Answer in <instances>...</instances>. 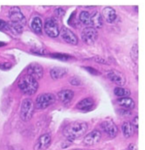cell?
<instances>
[{"instance_id":"cell-1","label":"cell","mask_w":145,"mask_h":150,"mask_svg":"<svg viewBox=\"0 0 145 150\" xmlns=\"http://www.w3.org/2000/svg\"><path fill=\"white\" fill-rule=\"evenodd\" d=\"M88 130V125L84 122H73L64 127V136L68 139L73 141L85 134Z\"/></svg>"},{"instance_id":"cell-2","label":"cell","mask_w":145,"mask_h":150,"mask_svg":"<svg viewBox=\"0 0 145 150\" xmlns=\"http://www.w3.org/2000/svg\"><path fill=\"white\" fill-rule=\"evenodd\" d=\"M19 87L25 94L33 95L38 88L37 81L28 75L22 76L19 81Z\"/></svg>"},{"instance_id":"cell-3","label":"cell","mask_w":145,"mask_h":150,"mask_svg":"<svg viewBox=\"0 0 145 150\" xmlns=\"http://www.w3.org/2000/svg\"><path fill=\"white\" fill-rule=\"evenodd\" d=\"M34 114V103L31 99H24L21 108V118L24 121H28L32 118Z\"/></svg>"},{"instance_id":"cell-4","label":"cell","mask_w":145,"mask_h":150,"mask_svg":"<svg viewBox=\"0 0 145 150\" xmlns=\"http://www.w3.org/2000/svg\"><path fill=\"white\" fill-rule=\"evenodd\" d=\"M55 102V96L52 93H42L36 99V108L37 110H44Z\"/></svg>"},{"instance_id":"cell-5","label":"cell","mask_w":145,"mask_h":150,"mask_svg":"<svg viewBox=\"0 0 145 150\" xmlns=\"http://www.w3.org/2000/svg\"><path fill=\"white\" fill-rule=\"evenodd\" d=\"M44 31L50 38H56L59 34V27L56 20L54 18H48L44 24Z\"/></svg>"},{"instance_id":"cell-6","label":"cell","mask_w":145,"mask_h":150,"mask_svg":"<svg viewBox=\"0 0 145 150\" xmlns=\"http://www.w3.org/2000/svg\"><path fill=\"white\" fill-rule=\"evenodd\" d=\"M98 38V32L93 27H87L81 32V39L87 44L93 43Z\"/></svg>"},{"instance_id":"cell-7","label":"cell","mask_w":145,"mask_h":150,"mask_svg":"<svg viewBox=\"0 0 145 150\" xmlns=\"http://www.w3.org/2000/svg\"><path fill=\"white\" fill-rule=\"evenodd\" d=\"M107 77L113 81L115 84L122 87L126 83V76L118 71L115 70H111V71L107 72Z\"/></svg>"},{"instance_id":"cell-8","label":"cell","mask_w":145,"mask_h":150,"mask_svg":"<svg viewBox=\"0 0 145 150\" xmlns=\"http://www.w3.org/2000/svg\"><path fill=\"white\" fill-rule=\"evenodd\" d=\"M27 75L35 80H39L43 76V69L39 64L32 63L27 67Z\"/></svg>"},{"instance_id":"cell-9","label":"cell","mask_w":145,"mask_h":150,"mask_svg":"<svg viewBox=\"0 0 145 150\" xmlns=\"http://www.w3.org/2000/svg\"><path fill=\"white\" fill-rule=\"evenodd\" d=\"M9 19H10L11 22L21 24L22 25H24L26 22L25 16L21 13V11L20 10V8L17 7H13L9 10Z\"/></svg>"},{"instance_id":"cell-10","label":"cell","mask_w":145,"mask_h":150,"mask_svg":"<svg viewBox=\"0 0 145 150\" xmlns=\"http://www.w3.org/2000/svg\"><path fill=\"white\" fill-rule=\"evenodd\" d=\"M101 139V133L99 131L94 130L87 135L83 139V144L86 146H93L100 141Z\"/></svg>"},{"instance_id":"cell-11","label":"cell","mask_w":145,"mask_h":150,"mask_svg":"<svg viewBox=\"0 0 145 150\" xmlns=\"http://www.w3.org/2000/svg\"><path fill=\"white\" fill-rule=\"evenodd\" d=\"M60 35H61V38H63V40L65 41L67 43H70V44H72V45H76L78 42L77 37L75 35V33L71 32L70 29L66 28V27H63L61 29Z\"/></svg>"},{"instance_id":"cell-12","label":"cell","mask_w":145,"mask_h":150,"mask_svg":"<svg viewBox=\"0 0 145 150\" xmlns=\"http://www.w3.org/2000/svg\"><path fill=\"white\" fill-rule=\"evenodd\" d=\"M51 142V136L49 134H43L37 139L34 146V150H45Z\"/></svg>"},{"instance_id":"cell-13","label":"cell","mask_w":145,"mask_h":150,"mask_svg":"<svg viewBox=\"0 0 145 150\" xmlns=\"http://www.w3.org/2000/svg\"><path fill=\"white\" fill-rule=\"evenodd\" d=\"M101 127L107 134L110 137H115L118 133V128L114 124V122L110 120H105L102 124Z\"/></svg>"},{"instance_id":"cell-14","label":"cell","mask_w":145,"mask_h":150,"mask_svg":"<svg viewBox=\"0 0 145 150\" xmlns=\"http://www.w3.org/2000/svg\"><path fill=\"white\" fill-rule=\"evenodd\" d=\"M102 17L105 19L108 23H113L117 18V15L115 13V10L111 7H106L103 9Z\"/></svg>"},{"instance_id":"cell-15","label":"cell","mask_w":145,"mask_h":150,"mask_svg":"<svg viewBox=\"0 0 145 150\" xmlns=\"http://www.w3.org/2000/svg\"><path fill=\"white\" fill-rule=\"evenodd\" d=\"M73 97H74V93L70 89H64L58 93V98L59 99V101L64 103H69L72 99Z\"/></svg>"},{"instance_id":"cell-16","label":"cell","mask_w":145,"mask_h":150,"mask_svg":"<svg viewBox=\"0 0 145 150\" xmlns=\"http://www.w3.org/2000/svg\"><path fill=\"white\" fill-rule=\"evenodd\" d=\"M91 25L95 29L101 28L103 25V18L98 11H94L91 15Z\"/></svg>"},{"instance_id":"cell-17","label":"cell","mask_w":145,"mask_h":150,"mask_svg":"<svg viewBox=\"0 0 145 150\" xmlns=\"http://www.w3.org/2000/svg\"><path fill=\"white\" fill-rule=\"evenodd\" d=\"M94 104V101L91 98H87L82 100H81L79 103H77L76 108L81 110H90Z\"/></svg>"},{"instance_id":"cell-18","label":"cell","mask_w":145,"mask_h":150,"mask_svg":"<svg viewBox=\"0 0 145 150\" xmlns=\"http://www.w3.org/2000/svg\"><path fill=\"white\" fill-rule=\"evenodd\" d=\"M121 129H122V132H123L124 137H127V138L131 137L132 135L134 134V131H135V129H134V127H133V126H132V123H130V122H128V121L124 122V123L122 124Z\"/></svg>"},{"instance_id":"cell-19","label":"cell","mask_w":145,"mask_h":150,"mask_svg":"<svg viewBox=\"0 0 145 150\" xmlns=\"http://www.w3.org/2000/svg\"><path fill=\"white\" fill-rule=\"evenodd\" d=\"M67 73L66 69L61 68V67H54L50 71V76L53 79L57 80L59 78H62L64 75Z\"/></svg>"},{"instance_id":"cell-20","label":"cell","mask_w":145,"mask_h":150,"mask_svg":"<svg viewBox=\"0 0 145 150\" xmlns=\"http://www.w3.org/2000/svg\"><path fill=\"white\" fill-rule=\"evenodd\" d=\"M117 103L120 106L125 109L132 110L135 107V103L131 98H121L117 100Z\"/></svg>"},{"instance_id":"cell-21","label":"cell","mask_w":145,"mask_h":150,"mask_svg":"<svg viewBox=\"0 0 145 150\" xmlns=\"http://www.w3.org/2000/svg\"><path fill=\"white\" fill-rule=\"evenodd\" d=\"M31 26L33 32L37 33V34H41L42 33V22L39 17L36 16L32 20L31 22Z\"/></svg>"},{"instance_id":"cell-22","label":"cell","mask_w":145,"mask_h":150,"mask_svg":"<svg viewBox=\"0 0 145 150\" xmlns=\"http://www.w3.org/2000/svg\"><path fill=\"white\" fill-rule=\"evenodd\" d=\"M114 93L117 97H121V98H127L129 95L131 94V92L127 88H123V87H119L115 88L114 90Z\"/></svg>"},{"instance_id":"cell-23","label":"cell","mask_w":145,"mask_h":150,"mask_svg":"<svg viewBox=\"0 0 145 150\" xmlns=\"http://www.w3.org/2000/svg\"><path fill=\"white\" fill-rule=\"evenodd\" d=\"M80 21L83 25H91V15L89 14L88 11H81L79 16Z\"/></svg>"},{"instance_id":"cell-24","label":"cell","mask_w":145,"mask_h":150,"mask_svg":"<svg viewBox=\"0 0 145 150\" xmlns=\"http://www.w3.org/2000/svg\"><path fill=\"white\" fill-rule=\"evenodd\" d=\"M137 44L135 43L133 45V47H132V50H131V58L132 59V60L137 63V59H138V50H137Z\"/></svg>"},{"instance_id":"cell-25","label":"cell","mask_w":145,"mask_h":150,"mask_svg":"<svg viewBox=\"0 0 145 150\" xmlns=\"http://www.w3.org/2000/svg\"><path fill=\"white\" fill-rule=\"evenodd\" d=\"M8 26H9V29H12L14 30L15 32L17 33H21L22 32V25L17 23H13V22H10V24H8Z\"/></svg>"},{"instance_id":"cell-26","label":"cell","mask_w":145,"mask_h":150,"mask_svg":"<svg viewBox=\"0 0 145 150\" xmlns=\"http://www.w3.org/2000/svg\"><path fill=\"white\" fill-rule=\"evenodd\" d=\"M9 26L8 24H7L3 20H0V30H8Z\"/></svg>"},{"instance_id":"cell-27","label":"cell","mask_w":145,"mask_h":150,"mask_svg":"<svg viewBox=\"0 0 145 150\" xmlns=\"http://www.w3.org/2000/svg\"><path fill=\"white\" fill-rule=\"evenodd\" d=\"M132 124V126H133L135 130H137V129H138V117H137V116H136L135 118L133 119Z\"/></svg>"},{"instance_id":"cell-28","label":"cell","mask_w":145,"mask_h":150,"mask_svg":"<svg viewBox=\"0 0 145 150\" xmlns=\"http://www.w3.org/2000/svg\"><path fill=\"white\" fill-rule=\"evenodd\" d=\"M85 69H87V71H89L90 73H92V74H93V75H98L99 73H98V71H95L93 68H92V67H85Z\"/></svg>"},{"instance_id":"cell-29","label":"cell","mask_w":145,"mask_h":150,"mask_svg":"<svg viewBox=\"0 0 145 150\" xmlns=\"http://www.w3.org/2000/svg\"><path fill=\"white\" fill-rule=\"evenodd\" d=\"M53 57H55V58H59V59H65L67 58H69L67 55H64V54H54Z\"/></svg>"},{"instance_id":"cell-30","label":"cell","mask_w":145,"mask_h":150,"mask_svg":"<svg viewBox=\"0 0 145 150\" xmlns=\"http://www.w3.org/2000/svg\"><path fill=\"white\" fill-rule=\"evenodd\" d=\"M129 149L130 150H137V148L135 144H130V146H129Z\"/></svg>"},{"instance_id":"cell-31","label":"cell","mask_w":145,"mask_h":150,"mask_svg":"<svg viewBox=\"0 0 145 150\" xmlns=\"http://www.w3.org/2000/svg\"><path fill=\"white\" fill-rule=\"evenodd\" d=\"M77 150H81V149H77Z\"/></svg>"}]
</instances>
